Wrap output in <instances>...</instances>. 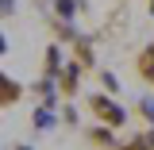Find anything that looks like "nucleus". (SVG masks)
<instances>
[{"label":"nucleus","instance_id":"nucleus-1","mask_svg":"<svg viewBox=\"0 0 154 150\" xmlns=\"http://www.w3.org/2000/svg\"><path fill=\"white\" fill-rule=\"evenodd\" d=\"M85 108L93 115L96 123H104V127H116V131H123L127 123H131V112H127V104H119L112 93H89L85 96Z\"/></svg>","mask_w":154,"mask_h":150},{"label":"nucleus","instance_id":"nucleus-2","mask_svg":"<svg viewBox=\"0 0 154 150\" xmlns=\"http://www.w3.org/2000/svg\"><path fill=\"white\" fill-rule=\"evenodd\" d=\"M54 81H58V93H62V100H77V93H81V81H85V69H81L73 58H69Z\"/></svg>","mask_w":154,"mask_h":150},{"label":"nucleus","instance_id":"nucleus-3","mask_svg":"<svg viewBox=\"0 0 154 150\" xmlns=\"http://www.w3.org/2000/svg\"><path fill=\"white\" fill-rule=\"evenodd\" d=\"M69 58H73L85 73H89V69H96V42H93V35L73 38V42H69Z\"/></svg>","mask_w":154,"mask_h":150},{"label":"nucleus","instance_id":"nucleus-4","mask_svg":"<svg viewBox=\"0 0 154 150\" xmlns=\"http://www.w3.org/2000/svg\"><path fill=\"white\" fill-rule=\"evenodd\" d=\"M66 62H69L66 46H62V42H46V50H42V66H38L42 73H38V77H58Z\"/></svg>","mask_w":154,"mask_h":150},{"label":"nucleus","instance_id":"nucleus-5","mask_svg":"<svg viewBox=\"0 0 154 150\" xmlns=\"http://www.w3.org/2000/svg\"><path fill=\"white\" fill-rule=\"evenodd\" d=\"M135 77H139V85H146V89H154V42H146V46H139V54H135Z\"/></svg>","mask_w":154,"mask_h":150},{"label":"nucleus","instance_id":"nucleus-6","mask_svg":"<svg viewBox=\"0 0 154 150\" xmlns=\"http://www.w3.org/2000/svg\"><path fill=\"white\" fill-rule=\"evenodd\" d=\"M116 127H104V123H93V127H85V139H89V146H96V150H112V146H119V139H116Z\"/></svg>","mask_w":154,"mask_h":150},{"label":"nucleus","instance_id":"nucleus-7","mask_svg":"<svg viewBox=\"0 0 154 150\" xmlns=\"http://www.w3.org/2000/svg\"><path fill=\"white\" fill-rule=\"evenodd\" d=\"M23 93H27V89H23V85H19L16 77H8V73H0V112H4V108H16L19 100H23Z\"/></svg>","mask_w":154,"mask_h":150},{"label":"nucleus","instance_id":"nucleus-8","mask_svg":"<svg viewBox=\"0 0 154 150\" xmlns=\"http://www.w3.org/2000/svg\"><path fill=\"white\" fill-rule=\"evenodd\" d=\"M85 12H89V0H50V16L58 19L77 23V16H85Z\"/></svg>","mask_w":154,"mask_h":150},{"label":"nucleus","instance_id":"nucleus-9","mask_svg":"<svg viewBox=\"0 0 154 150\" xmlns=\"http://www.w3.org/2000/svg\"><path fill=\"white\" fill-rule=\"evenodd\" d=\"M46 27H50L54 42H62V46H69L73 38H81V35H85V31H81L77 23H69V19H58V16H50V23H46Z\"/></svg>","mask_w":154,"mask_h":150},{"label":"nucleus","instance_id":"nucleus-10","mask_svg":"<svg viewBox=\"0 0 154 150\" xmlns=\"http://www.w3.org/2000/svg\"><path fill=\"white\" fill-rule=\"evenodd\" d=\"M58 123H62V119H58V108H46V104H38L35 112H31V127H35V131H54Z\"/></svg>","mask_w":154,"mask_h":150},{"label":"nucleus","instance_id":"nucleus-11","mask_svg":"<svg viewBox=\"0 0 154 150\" xmlns=\"http://www.w3.org/2000/svg\"><path fill=\"white\" fill-rule=\"evenodd\" d=\"M135 115H139L146 127H154V96H150V93L135 96Z\"/></svg>","mask_w":154,"mask_h":150},{"label":"nucleus","instance_id":"nucleus-12","mask_svg":"<svg viewBox=\"0 0 154 150\" xmlns=\"http://www.w3.org/2000/svg\"><path fill=\"white\" fill-rule=\"evenodd\" d=\"M58 119H62L66 127H77V123H81V115H77V100H62V104H58Z\"/></svg>","mask_w":154,"mask_h":150},{"label":"nucleus","instance_id":"nucleus-13","mask_svg":"<svg viewBox=\"0 0 154 150\" xmlns=\"http://www.w3.org/2000/svg\"><path fill=\"white\" fill-rule=\"evenodd\" d=\"M131 142L139 150H154V127H143V131H135L131 135Z\"/></svg>","mask_w":154,"mask_h":150},{"label":"nucleus","instance_id":"nucleus-14","mask_svg":"<svg viewBox=\"0 0 154 150\" xmlns=\"http://www.w3.org/2000/svg\"><path fill=\"white\" fill-rule=\"evenodd\" d=\"M100 85H104V93H119V89H123V85H119V77L112 73V69H100Z\"/></svg>","mask_w":154,"mask_h":150},{"label":"nucleus","instance_id":"nucleus-15","mask_svg":"<svg viewBox=\"0 0 154 150\" xmlns=\"http://www.w3.org/2000/svg\"><path fill=\"white\" fill-rule=\"evenodd\" d=\"M16 19V0H0V23Z\"/></svg>","mask_w":154,"mask_h":150},{"label":"nucleus","instance_id":"nucleus-16","mask_svg":"<svg viewBox=\"0 0 154 150\" xmlns=\"http://www.w3.org/2000/svg\"><path fill=\"white\" fill-rule=\"evenodd\" d=\"M8 54V35H4V31H0V58Z\"/></svg>","mask_w":154,"mask_h":150},{"label":"nucleus","instance_id":"nucleus-17","mask_svg":"<svg viewBox=\"0 0 154 150\" xmlns=\"http://www.w3.org/2000/svg\"><path fill=\"white\" fill-rule=\"evenodd\" d=\"M112 150H139V146H135L131 139H127V142H119V146H112Z\"/></svg>","mask_w":154,"mask_h":150},{"label":"nucleus","instance_id":"nucleus-18","mask_svg":"<svg viewBox=\"0 0 154 150\" xmlns=\"http://www.w3.org/2000/svg\"><path fill=\"white\" fill-rule=\"evenodd\" d=\"M12 150H35V146H31V142H16Z\"/></svg>","mask_w":154,"mask_h":150},{"label":"nucleus","instance_id":"nucleus-19","mask_svg":"<svg viewBox=\"0 0 154 150\" xmlns=\"http://www.w3.org/2000/svg\"><path fill=\"white\" fill-rule=\"evenodd\" d=\"M146 16H150V19H154V0H146Z\"/></svg>","mask_w":154,"mask_h":150},{"label":"nucleus","instance_id":"nucleus-20","mask_svg":"<svg viewBox=\"0 0 154 150\" xmlns=\"http://www.w3.org/2000/svg\"><path fill=\"white\" fill-rule=\"evenodd\" d=\"M35 4H38V8H50V0H35Z\"/></svg>","mask_w":154,"mask_h":150}]
</instances>
